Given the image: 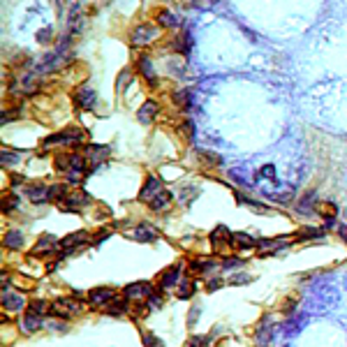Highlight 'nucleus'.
<instances>
[{"mask_svg":"<svg viewBox=\"0 0 347 347\" xmlns=\"http://www.w3.org/2000/svg\"><path fill=\"white\" fill-rule=\"evenodd\" d=\"M83 139H86V132L76 130V127H70V130H63V132H58V135H54V137H47L42 144H44V148L47 146H58V144H67V146H72V144H81Z\"/></svg>","mask_w":347,"mask_h":347,"instance_id":"f257e3e1","label":"nucleus"},{"mask_svg":"<svg viewBox=\"0 0 347 347\" xmlns=\"http://www.w3.org/2000/svg\"><path fill=\"white\" fill-rule=\"evenodd\" d=\"M127 236L135 241H141V243H151V241L157 239V232L151 225H139V227H135L132 232H127Z\"/></svg>","mask_w":347,"mask_h":347,"instance_id":"ddd939ff","label":"nucleus"},{"mask_svg":"<svg viewBox=\"0 0 347 347\" xmlns=\"http://www.w3.org/2000/svg\"><path fill=\"white\" fill-rule=\"evenodd\" d=\"M179 278H181V264H174V266H169L162 276H160L157 285H160L162 289H169V287H174V285L179 282Z\"/></svg>","mask_w":347,"mask_h":347,"instance_id":"2eb2a0df","label":"nucleus"},{"mask_svg":"<svg viewBox=\"0 0 347 347\" xmlns=\"http://www.w3.org/2000/svg\"><path fill=\"white\" fill-rule=\"evenodd\" d=\"M148 204H151L153 211H164V208H167L169 204H171V195H169L167 190H162L157 197H153V199L148 201Z\"/></svg>","mask_w":347,"mask_h":347,"instance_id":"a878e982","label":"nucleus"},{"mask_svg":"<svg viewBox=\"0 0 347 347\" xmlns=\"http://www.w3.org/2000/svg\"><path fill=\"white\" fill-rule=\"evenodd\" d=\"M116 294L114 289H109V287H95L88 292V303L93 306H107L109 301H114Z\"/></svg>","mask_w":347,"mask_h":347,"instance_id":"1a4fd4ad","label":"nucleus"},{"mask_svg":"<svg viewBox=\"0 0 347 347\" xmlns=\"http://www.w3.org/2000/svg\"><path fill=\"white\" fill-rule=\"evenodd\" d=\"M157 37V26H151V23H139L130 33V44L135 49H141V47H148L153 39Z\"/></svg>","mask_w":347,"mask_h":347,"instance_id":"f03ea898","label":"nucleus"},{"mask_svg":"<svg viewBox=\"0 0 347 347\" xmlns=\"http://www.w3.org/2000/svg\"><path fill=\"white\" fill-rule=\"evenodd\" d=\"M162 192V185H160V179L157 176H146V183H144V188L139 190V199L141 201H151L153 197H157Z\"/></svg>","mask_w":347,"mask_h":347,"instance_id":"0eeeda50","label":"nucleus"},{"mask_svg":"<svg viewBox=\"0 0 347 347\" xmlns=\"http://www.w3.org/2000/svg\"><path fill=\"white\" fill-rule=\"evenodd\" d=\"M60 248V243L54 239V236H42V239L35 243V248H33V255H37V257H44V255H54L56 250Z\"/></svg>","mask_w":347,"mask_h":347,"instance_id":"f8f14e48","label":"nucleus"},{"mask_svg":"<svg viewBox=\"0 0 347 347\" xmlns=\"http://www.w3.org/2000/svg\"><path fill=\"white\" fill-rule=\"evenodd\" d=\"M241 264V259H236V257H234V259H225V269H232V266H239Z\"/></svg>","mask_w":347,"mask_h":347,"instance_id":"49530a36","label":"nucleus"},{"mask_svg":"<svg viewBox=\"0 0 347 347\" xmlns=\"http://www.w3.org/2000/svg\"><path fill=\"white\" fill-rule=\"evenodd\" d=\"M153 294V287L148 282H132L125 287V298H144V296H151Z\"/></svg>","mask_w":347,"mask_h":347,"instance_id":"4468645a","label":"nucleus"},{"mask_svg":"<svg viewBox=\"0 0 347 347\" xmlns=\"http://www.w3.org/2000/svg\"><path fill=\"white\" fill-rule=\"evenodd\" d=\"M21 245H23V234L19 232V229H10V232L5 234V248L19 250Z\"/></svg>","mask_w":347,"mask_h":347,"instance_id":"5701e85b","label":"nucleus"},{"mask_svg":"<svg viewBox=\"0 0 347 347\" xmlns=\"http://www.w3.org/2000/svg\"><path fill=\"white\" fill-rule=\"evenodd\" d=\"M315 201H317V195H315V192H308V195H306L303 199L298 201L296 211H298V213H313V208H315Z\"/></svg>","mask_w":347,"mask_h":347,"instance_id":"c85d7f7f","label":"nucleus"},{"mask_svg":"<svg viewBox=\"0 0 347 347\" xmlns=\"http://www.w3.org/2000/svg\"><path fill=\"white\" fill-rule=\"evenodd\" d=\"M148 306H151V308H160V306H162V296H157V294L153 292L151 296H148Z\"/></svg>","mask_w":347,"mask_h":347,"instance_id":"ea45409f","label":"nucleus"},{"mask_svg":"<svg viewBox=\"0 0 347 347\" xmlns=\"http://www.w3.org/2000/svg\"><path fill=\"white\" fill-rule=\"evenodd\" d=\"M26 195L28 199L33 201V204H44V201L51 199V188L44 183H33L26 188Z\"/></svg>","mask_w":347,"mask_h":347,"instance_id":"20e7f679","label":"nucleus"},{"mask_svg":"<svg viewBox=\"0 0 347 347\" xmlns=\"http://www.w3.org/2000/svg\"><path fill=\"white\" fill-rule=\"evenodd\" d=\"M262 174H264V176H269V179H273V174H276V167H273V164H269V167L262 169Z\"/></svg>","mask_w":347,"mask_h":347,"instance_id":"c03bdc74","label":"nucleus"},{"mask_svg":"<svg viewBox=\"0 0 347 347\" xmlns=\"http://www.w3.org/2000/svg\"><path fill=\"white\" fill-rule=\"evenodd\" d=\"M91 201V197L86 195V192H70L67 195V199L60 204L63 208H67V211H76L79 206H83V204H88Z\"/></svg>","mask_w":347,"mask_h":347,"instance_id":"a211bd4d","label":"nucleus"},{"mask_svg":"<svg viewBox=\"0 0 347 347\" xmlns=\"http://www.w3.org/2000/svg\"><path fill=\"white\" fill-rule=\"evenodd\" d=\"M188 347H211V340L204 336H192L190 340H188Z\"/></svg>","mask_w":347,"mask_h":347,"instance_id":"c9c22d12","label":"nucleus"},{"mask_svg":"<svg viewBox=\"0 0 347 347\" xmlns=\"http://www.w3.org/2000/svg\"><path fill=\"white\" fill-rule=\"evenodd\" d=\"M125 310H127V303H125V298H114V301H109L107 306H104V313L107 315H123Z\"/></svg>","mask_w":347,"mask_h":347,"instance_id":"cd10ccee","label":"nucleus"},{"mask_svg":"<svg viewBox=\"0 0 347 347\" xmlns=\"http://www.w3.org/2000/svg\"><path fill=\"white\" fill-rule=\"evenodd\" d=\"M19 162V155L17 153H10V151H3V164H17Z\"/></svg>","mask_w":347,"mask_h":347,"instance_id":"58836bf2","label":"nucleus"},{"mask_svg":"<svg viewBox=\"0 0 347 347\" xmlns=\"http://www.w3.org/2000/svg\"><path fill=\"white\" fill-rule=\"evenodd\" d=\"M338 236L347 243V225H340V227H338Z\"/></svg>","mask_w":347,"mask_h":347,"instance_id":"a18cd8bd","label":"nucleus"},{"mask_svg":"<svg viewBox=\"0 0 347 347\" xmlns=\"http://www.w3.org/2000/svg\"><path fill=\"white\" fill-rule=\"evenodd\" d=\"M144 347H162V340L155 338L153 333H144Z\"/></svg>","mask_w":347,"mask_h":347,"instance_id":"e433bc0d","label":"nucleus"},{"mask_svg":"<svg viewBox=\"0 0 347 347\" xmlns=\"http://www.w3.org/2000/svg\"><path fill=\"white\" fill-rule=\"evenodd\" d=\"M137 70H139V74L146 79V81L155 83V67H153L151 58H146V56H139L137 58Z\"/></svg>","mask_w":347,"mask_h":347,"instance_id":"6ab92c4d","label":"nucleus"},{"mask_svg":"<svg viewBox=\"0 0 347 347\" xmlns=\"http://www.w3.org/2000/svg\"><path fill=\"white\" fill-rule=\"evenodd\" d=\"M86 241H88V234H86V232L70 234V236H65V239L60 241V255H65V252H72V250H76L81 243H86Z\"/></svg>","mask_w":347,"mask_h":347,"instance_id":"9b49d317","label":"nucleus"},{"mask_svg":"<svg viewBox=\"0 0 347 347\" xmlns=\"http://www.w3.org/2000/svg\"><path fill=\"white\" fill-rule=\"evenodd\" d=\"M208 239H211V243H213V248H215V250H227L229 245H232V232L220 225V227L213 229Z\"/></svg>","mask_w":347,"mask_h":347,"instance_id":"423d86ee","label":"nucleus"},{"mask_svg":"<svg viewBox=\"0 0 347 347\" xmlns=\"http://www.w3.org/2000/svg\"><path fill=\"white\" fill-rule=\"evenodd\" d=\"M95 100H98V95H95V91H93L91 86H81L79 91L74 93V102L76 107H81V109H93L95 107Z\"/></svg>","mask_w":347,"mask_h":347,"instance_id":"6e6552de","label":"nucleus"},{"mask_svg":"<svg viewBox=\"0 0 347 347\" xmlns=\"http://www.w3.org/2000/svg\"><path fill=\"white\" fill-rule=\"evenodd\" d=\"M127 83H130V72L123 70V72L118 74V83H116V91H123V88L127 86Z\"/></svg>","mask_w":347,"mask_h":347,"instance_id":"4c0bfd02","label":"nucleus"},{"mask_svg":"<svg viewBox=\"0 0 347 347\" xmlns=\"http://www.w3.org/2000/svg\"><path fill=\"white\" fill-rule=\"evenodd\" d=\"M47 303H44V301H30V303H28V313H33V315H44L47 313Z\"/></svg>","mask_w":347,"mask_h":347,"instance_id":"f704fd0d","label":"nucleus"},{"mask_svg":"<svg viewBox=\"0 0 347 347\" xmlns=\"http://www.w3.org/2000/svg\"><path fill=\"white\" fill-rule=\"evenodd\" d=\"M81 310L83 303L74 301V298H60V301L49 306V315H54V317H72V315H79Z\"/></svg>","mask_w":347,"mask_h":347,"instance_id":"7ed1b4c3","label":"nucleus"},{"mask_svg":"<svg viewBox=\"0 0 347 347\" xmlns=\"http://www.w3.org/2000/svg\"><path fill=\"white\" fill-rule=\"evenodd\" d=\"M192 292H195V285H192L190 280H183L181 282V287H179V298H190L192 296Z\"/></svg>","mask_w":347,"mask_h":347,"instance_id":"2f4dec72","label":"nucleus"},{"mask_svg":"<svg viewBox=\"0 0 347 347\" xmlns=\"http://www.w3.org/2000/svg\"><path fill=\"white\" fill-rule=\"evenodd\" d=\"M171 47L176 51H181L183 56L190 54V49H192V35H190V30H183V33H181L179 37L171 42Z\"/></svg>","mask_w":347,"mask_h":347,"instance_id":"aec40b11","label":"nucleus"},{"mask_svg":"<svg viewBox=\"0 0 347 347\" xmlns=\"http://www.w3.org/2000/svg\"><path fill=\"white\" fill-rule=\"evenodd\" d=\"M157 111H160V104H157L155 100H146V102L139 107V111H137V118H139V123L146 125L157 118Z\"/></svg>","mask_w":347,"mask_h":347,"instance_id":"9d476101","label":"nucleus"},{"mask_svg":"<svg viewBox=\"0 0 347 347\" xmlns=\"http://www.w3.org/2000/svg\"><path fill=\"white\" fill-rule=\"evenodd\" d=\"M21 329L26 333H35L37 329H42V315H33V313H26L21 320Z\"/></svg>","mask_w":347,"mask_h":347,"instance_id":"412c9836","label":"nucleus"},{"mask_svg":"<svg viewBox=\"0 0 347 347\" xmlns=\"http://www.w3.org/2000/svg\"><path fill=\"white\" fill-rule=\"evenodd\" d=\"M83 28V14H81V7L79 5H72L70 7V14H67V35L74 37V35L81 33Z\"/></svg>","mask_w":347,"mask_h":347,"instance_id":"39448f33","label":"nucleus"},{"mask_svg":"<svg viewBox=\"0 0 347 347\" xmlns=\"http://www.w3.org/2000/svg\"><path fill=\"white\" fill-rule=\"evenodd\" d=\"M324 236V229H315V227H306L303 232L298 234V239H320Z\"/></svg>","mask_w":347,"mask_h":347,"instance_id":"72a5a7b5","label":"nucleus"},{"mask_svg":"<svg viewBox=\"0 0 347 347\" xmlns=\"http://www.w3.org/2000/svg\"><path fill=\"white\" fill-rule=\"evenodd\" d=\"M3 306H5V310H10V313H17V310L23 308V298L19 296V294L3 292Z\"/></svg>","mask_w":347,"mask_h":347,"instance_id":"4be33fe9","label":"nucleus"},{"mask_svg":"<svg viewBox=\"0 0 347 347\" xmlns=\"http://www.w3.org/2000/svg\"><path fill=\"white\" fill-rule=\"evenodd\" d=\"M155 21H157V26H162V28H179L181 26V19L169 10H157Z\"/></svg>","mask_w":347,"mask_h":347,"instance_id":"f3484780","label":"nucleus"},{"mask_svg":"<svg viewBox=\"0 0 347 347\" xmlns=\"http://www.w3.org/2000/svg\"><path fill=\"white\" fill-rule=\"evenodd\" d=\"M107 155H109L107 146H100V144H88V146H83V157H86V160H93L95 164L102 162Z\"/></svg>","mask_w":347,"mask_h":347,"instance_id":"dca6fc26","label":"nucleus"},{"mask_svg":"<svg viewBox=\"0 0 347 347\" xmlns=\"http://www.w3.org/2000/svg\"><path fill=\"white\" fill-rule=\"evenodd\" d=\"M109 234H111V229H104V232H100V234H98V236H95V239H93V241H91V243H93V245H98V243H102V241H104V239H107Z\"/></svg>","mask_w":347,"mask_h":347,"instance_id":"a19ab883","label":"nucleus"},{"mask_svg":"<svg viewBox=\"0 0 347 347\" xmlns=\"http://www.w3.org/2000/svg\"><path fill=\"white\" fill-rule=\"evenodd\" d=\"M215 262H211V259H192L190 262V271L192 273H208V271H213L215 269Z\"/></svg>","mask_w":347,"mask_h":347,"instance_id":"bb28decb","label":"nucleus"},{"mask_svg":"<svg viewBox=\"0 0 347 347\" xmlns=\"http://www.w3.org/2000/svg\"><path fill=\"white\" fill-rule=\"evenodd\" d=\"M320 213H322V218H326V223H333V218H336V206L333 204H322L320 206Z\"/></svg>","mask_w":347,"mask_h":347,"instance_id":"473e14b6","label":"nucleus"},{"mask_svg":"<svg viewBox=\"0 0 347 347\" xmlns=\"http://www.w3.org/2000/svg\"><path fill=\"white\" fill-rule=\"evenodd\" d=\"M220 287H223V280H220V278H211V280H208V292L220 289Z\"/></svg>","mask_w":347,"mask_h":347,"instance_id":"79ce46f5","label":"nucleus"},{"mask_svg":"<svg viewBox=\"0 0 347 347\" xmlns=\"http://www.w3.org/2000/svg\"><path fill=\"white\" fill-rule=\"evenodd\" d=\"M19 183H23V176H14L12 179V185H19Z\"/></svg>","mask_w":347,"mask_h":347,"instance_id":"09e8293b","label":"nucleus"},{"mask_svg":"<svg viewBox=\"0 0 347 347\" xmlns=\"http://www.w3.org/2000/svg\"><path fill=\"white\" fill-rule=\"evenodd\" d=\"M174 104L181 109H190L192 107V91L190 88H183V91H179L176 95H174Z\"/></svg>","mask_w":347,"mask_h":347,"instance_id":"393cba45","label":"nucleus"},{"mask_svg":"<svg viewBox=\"0 0 347 347\" xmlns=\"http://www.w3.org/2000/svg\"><path fill=\"white\" fill-rule=\"evenodd\" d=\"M232 243L236 245V248H255L257 241L250 236V234H243V232H236L232 234Z\"/></svg>","mask_w":347,"mask_h":347,"instance_id":"b1692460","label":"nucleus"},{"mask_svg":"<svg viewBox=\"0 0 347 347\" xmlns=\"http://www.w3.org/2000/svg\"><path fill=\"white\" fill-rule=\"evenodd\" d=\"M49 35H51V30H39L37 39H39V42H44V39H49Z\"/></svg>","mask_w":347,"mask_h":347,"instance_id":"de8ad7c7","label":"nucleus"},{"mask_svg":"<svg viewBox=\"0 0 347 347\" xmlns=\"http://www.w3.org/2000/svg\"><path fill=\"white\" fill-rule=\"evenodd\" d=\"M17 204H19V197L14 195V192H10V195L3 197V211H5V213L14 211V208H17Z\"/></svg>","mask_w":347,"mask_h":347,"instance_id":"7c9ffc66","label":"nucleus"},{"mask_svg":"<svg viewBox=\"0 0 347 347\" xmlns=\"http://www.w3.org/2000/svg\"><path fill=\"white\" fill-rule=\"evenodd\" d=\"M179 132L185 137V139H192V137H195V123H192L190 118H183L179 125Z\"/></svg>","mask_w":347,"mask_h":347,"instance_id":"c756f323","label":"nucleus"},{"mask_svg":"<svg viewBox=\"0 0 347 347\" xmlns=\"http://www.w3.org/2000/svg\"><path fill=\"white\" fill-rule=\"evenodd\" d=\"M250 280H252L250 276H234L232 278V285H241V282H250Z\"/></svg>","mask_w":347,"mask_h":347,"instance_id":"37998d69","label":"nucleus"}]
</instances>
